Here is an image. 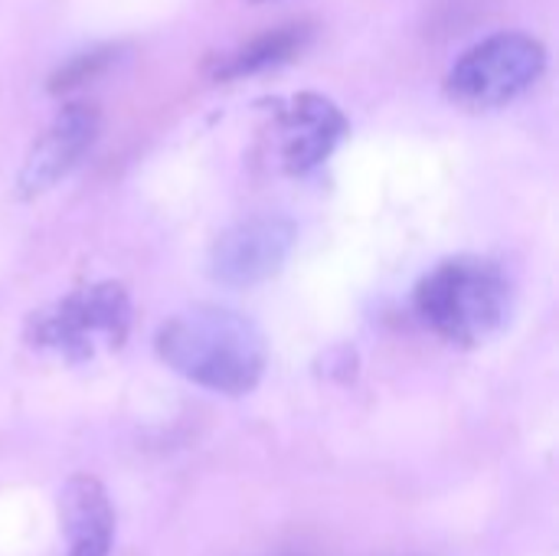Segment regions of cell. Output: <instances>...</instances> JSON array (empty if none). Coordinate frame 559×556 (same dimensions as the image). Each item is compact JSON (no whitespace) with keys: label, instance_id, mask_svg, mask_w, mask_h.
<instances>
[{"label":"cell","instance_id":"cell-1","mask_svg":"<svg viewBox=\"0 0 559 556\" xmlns=\"http://www.w3.org/2000/svg\"><path fill=\"white\" fill-rule=\"evenodd\" d=\"M157 354L183 380L226 397L255 390L269 360L262 331L216 305H197L167 318L157 331Z\"/></svg>","mask_w":559,"mask_h":556},{"label":"cell","instance_id":"cell-5","mask_svg":"<svg viewBox=\"0 0 559 556\" xmlns=\"http://www.w3.org/2000/svg\"><path fill=\"white\" fill-rule=\"evenodd\" d=\"M295 246V226L282 216H252L226 229L210 252V275L229 288H249L282 272Z\"/></svg>","mask_w":559,"mask_h":556},{"label":"cell","instance_id":"cell-8","mask_svg":"<svg viewBox=\"0 0 559 556\" xmlns=\"http://www.w3.org/2000/svg\"><path fill=\"white\" fill-rule=\"evenodd\" d=\"M59 528L66 556H108L115 541V508L92 475H72L59 492Z\"/></svg>","mask_w":559,"mask_h":556},{"label":"cell","instance_id":"cell-2","mask_svg":"<svg viewBox=\"0 0 559 556\" xmlns=\"http://www.w3.org/2000/svg\"><path fill=\"white\" fill-rule=\"evenodd\" d=\"M514 308L508 272L481 256H459L439 262L416 288V311L442 341L478 347L491 341Z\"/></svg>","mask_w":559,"mask_h":556},{"label":"cell","instance_id":"cell-10","mask_svg":"<svg viewBox=\"0 0 559 556\" xmlns=\"http://www.w3.org/2000/svg\"><path fill=\"white\" fill-rule=\"evenodd\" d=\"M108 56H111V52H85V56L72 59L66 69H59V72L52 75V85H49V88L59 92V88H69V85H79V82L92 79L98 69H105Z\"/></svg>","mask_w":559,"mask_h":556},{"label":"cell","instance_id":"cell-7","mask_svg":"<svg viewBox=\"0 0 559 556\" xmlns=\"http://www.w3.org/2000/svg\"><path fill=\"white\" fill-rule=\"evenodd\" d=\"M347 131V118L341 108L324 98V95H298L288 102V108L278 115V144H282V161L292 174H305L318 167L337 141Z\"/></svg>","mask_w":559,"mask_h":556},{"label":"cell","instance_id":"cell-4","mask_svg":"<svg viewBox=\"0 0 559 556\" xmlns=\"http://www.w3.org/2000/svg\"><path fill=\"white\" fill-rule=\"evenodd\" d=\"M128 324H131L128 295L118 285H95L52 305L49 311L33 315L29 334L39 347L82 360L92 357L98 341L118 347L128 334Z\"/></svg>","mask_w":559,"mask_h":556},{"label":"cell","instance_id":"cell-3","mask_svg":"<svg viewBox=\"0 0 559 556\" xmlns=\"http://www.w3.org/2000/svg\"><path fill=\"white\" fill-rule=\"evenodd\" d=\"M547 69V49L527 33H498L472 46L449 72V95L472 108H495L524 95Z\"/></svg>","mask_w":559,"mask_h":556},{"label":"cell","instance_id":"cell-11","mask_svg":"<svg viewBox=\"0 0 559 556\" xmlns=\"http://www.w3.org/2000/svg\"><path fill=\"white\" fill-rule=\"evenodd\" d=\"M255 3H262V0H255Z\"/></svg>","mask_w":559,"mask_h":556},{"label":"cell","instance_id":"cell-6","mask_svg":"<svg viewBox=\"0 0 559 556\" xmlns=\"http://www.w3.org/2000/svg\"><path fill=\"white\" fill-rule=\"evenodd\" d=\"M95 134H98V115L92 105L62 108L23 161V170L16 180L20 197H39L52 190L82 161Z\"/></svg>","mask_w":559,"mask_h":556},{"label":"cell","instance_id":"cell-9","mask_svg":"<svg viewBox=\"0 0 559 556\" xmlns=\"http://www.w3.org/2000/svg\"><path fill=\"white\" fill-rule=\"evenodd\" d=\"M305 43H308V26H278L272 33H262L242 49H236L233 56H226V62L216 66V79L229 82V79H242V75H255L262 69L282 66L285 59L301 52Z\"/></svg>","mask_w":559,"mask_h":556}]
</instances>
